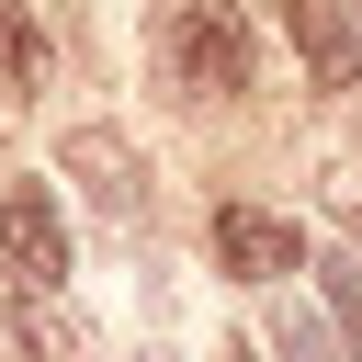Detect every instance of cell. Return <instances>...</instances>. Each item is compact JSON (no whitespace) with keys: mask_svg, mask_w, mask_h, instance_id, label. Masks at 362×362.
<instances>
[{"mask_svg":"<svg viewBox=\"0 0 362 362\" xmlns=\"http://www.w3.org/2000/svg\"><path fill=\"white\" fill-rule=\"evenodd\" d=\"M305 272H328V305H339V328L362 339V260H305Z\"/></svg>","mask_w":362,"mask_h":362,"instance_id":"obj_9","label":"cell"},{"mask_svg":"<svg viewBox=\"0 0 362 362\" xmlns=\"http://www.w3.org/2000/svg\"><path fill=\"white\" fill-rule=\"evenodd\" d=\"M272 351H283V362H339L328 317H305V305H272Z\"/></svg>","mask_w":362,"mask_h":362,"instance_id":"obj_7","label":"cell"},{"mask_svg":"<svg viewBox=\"0 0 362 362\" xmlns=\"http://www.w3.org/2000/svg\"><path fill=\"white\" fill-rule=\"evenodd\" d=\"M23 362H79V328L57 305H23Z\"/></svg>","mask_w":362,"mask_h":362,"instance_id":"obj_8","label":"cell"},{"mask_svg":"<svg viewBox=\"0 0 362 362\" xmlns=\"http://www.w3.org/2000/svg\"><path fill=\"white\" fill-rule=\"evenodd\" d=\"M158 68H170V90H249V68H260V45H249V23H238V0H181L170 23H158Z\"/></svg>","mask_w":362,"mask_h":362,"instance_id":"obj_1","label":"cell"},{"mask_svg":"<svg viewBox=\"0 0 362 362\" xmlns=\"http://www.w3.org/2000/svg\"><path fill=\"white\" fill-rule=\"evenodd\" d=\"M339 11H351V34H362V0H339Z\"/></svg>","mask_w":362,"mask_h":362,"instance_id":"obj_10","label":"cell"},{"mask_svg":"<svg viewBox=\"0 0 362 362\" xmlns=\"http://www.w3.org/2000/svg\"><path fill=\"white\" fill-rule=\"evenodd\" d=\"M215 260L238 283H283V272H305V226L294 215H260V204H226L215 215Z\"/></svg>","mask_w":362,"mask_h":362,"instance_id":"obj_4","label":"cell"},{"mask_svg":"<svg viewBox=\"0 0 362 362\" xmlns=\"http://www.w3.org/2000/svg\"><path fill=\"white\" fill-rule=\"evenodd\" d=\"M0 272H11L23 294L68 283V215H57L45 181H0Z\"/></svg>","mask_w":362,"mask_h":362,"instance_id":"obj_2","label":"cell"},{"mask_svg":"<svg viewBox=\"0 0 362 362\" xmlns=\"http://www.w3.org/2000/svg\"><path fill=\"white\" fill-rule=\"evenodd\" d=\"M283 23H294V45H305V68H317V79H351L362 34H351V11H339V0H283Z\"/></svg>","mask_w":362,"mask_h":362,"instance_id":"obj_5","label":"cell"},{"mask_svg":"<svg viewBox=\"0 0 362 362\" xmlns=\"http://www.w3.org/2000/svg\"><path fill=\"white\" fill-rule=\"evenodd\" d=\"M34 90H45V34L23 0H0V102H34Z\"/></svg>","mask_w":362,"mask_h":362,"instance_id":"obj_6","label":"cell"},{"mask_svg":"<svg viewBox=\"0 0 362 362\" xmlns=\"http://www.w3.org/2000/svg\"><path fill=\"white\" fill-rule=\"evenodd\" d=\"M57 170L90 192V215H147V158L113 136V124H68V147H57Z\"/></svg>","mask_w":362,"mask_h":362,"instance_id":"obj_3","label":"cell"}]
</instances>
